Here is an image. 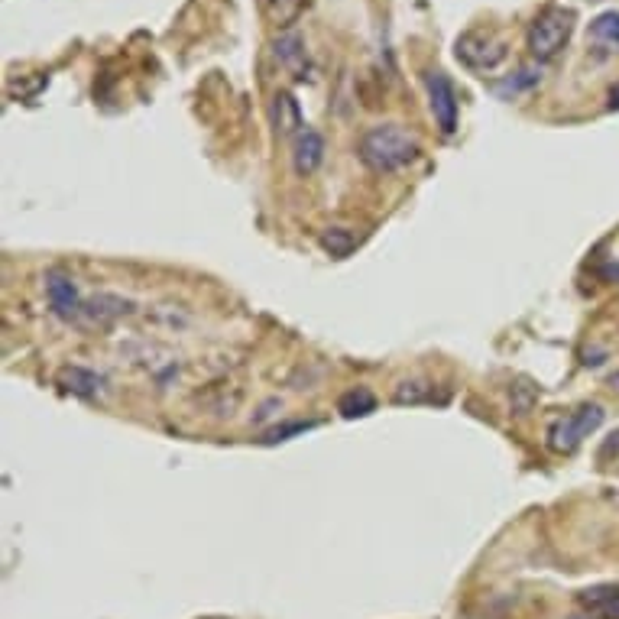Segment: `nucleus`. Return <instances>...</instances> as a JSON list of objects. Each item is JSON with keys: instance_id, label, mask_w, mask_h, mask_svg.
<instances>
[{"instance_id": "1", "label": "nucleus", "mask_w": 619, "mask_h": 619, "mask_svg": "<svg viewBox=\"0 0 619 619\" xmlns=\"http://www.w3.org/2000/svg\"><path fill=\"white\" fill-rule=\"evenodd\" d=\"M357 156L376 176H393V172L409 169L422 156V143L415 133L399 124H376L360 137Z\"/></svg>"}, {"instance_id": "2", "label": "nucleus", "mask_w": 619, "mask_h": 619, "mask_svg": "<svg viewBox=\"0 0 619 619\" xmlns=\"http://www.w3.org/2000/svg\"><path fill=\"white\" fill-rule=\"evenodd\" d=\"M574 10L551 4L535 17V23L529 26V52L538 62H551L558 52L568 46V39L574 33Z\"/></svg>"}, {"instance_id": "3", "label": "nucleus", "mask_w": 619, "mask_h": 619, "mask_svg": "<svg viewBox=\"0 0 619 619\" xmlns=\"http://www.w3.org/2000/svg\"><path fill=\"white\" fill-rule=\"evenodd\" d=\"M603 419H607V412L597 402H587L571 415H561L548 425V448L555 454H574L584 444V438H590L603 425Z\"/></svg>"}, {"instance_id": "4", "label": "nucleus", "mask_w": 619, "mask_h": 619, "mask_svg": "<svg viewBox=\"0 0 619 619\" xmlns=\"http://www.w3.org/2000/svg\"><path fill=\"white\" fill-rule=\"evenodd\" d=\"M454 56L474 72H493L506 59V43L490 30H467L454 43Z\"/></svg>"}, {"instance_id": "5", "label": "nucleus", "mask_w": 619, "mask_h": 619, "mask_svg": "<svg viewBox=\"0 0 619 619\" xmlns=\"http://www.w3.org/2000/svg\"><path fill=\"white\" fill-rule=\"evenodd\" d=\"M46 286V299H49V312L56 315L65 325H78L85 312V299L78 295V286L72 276H65L62 269H49L43 276Z\"/></svg>"}, {"instance_id": "6", "label": "nucleus", "mask_w": 619, "mask_h": 619, "mask_svg": "<svg viewBox=\"0 0 619 619\" xmlns=\"http://www.w3.org/2000/svg\"><path fill=\"white\" fill-rule=\"evenodd\" d=\"M425 91H428V107H432V117L435 124L441 127L444 137H451L457 130V91L454 82L441 69H432L422 75Z\"/></svg>"}, {"instance_id": "7", "label": "nucleus", "mask_w": 619, "mask_h": 619, "mask_svg": "<svg viewBox=\"0 0 619 619\" xmlns=\"http://www.w3.org/2000/svg\"><path fill=\"white\" fill-rule=\"evenodd\" d=\"M325 137H321L318 130L312 127H302L299 133L292 137V169L295 176H315V172L321 169V163H325Z\"/></svg>"}, {"instance_id": "8", "label": "nucleus", "mask_w": 619, "mask_h": 619, "mask_svg": "<svg viewBox=\"0 0 619 619\" xmlns=\"http://www.w3.org/2000/svg\"><path fill=\"white\" fill-rule=\"evenodd\" d=\"M133 312V302L120 299V295H111V292H98L91 295V299H85V312H82V321L85 325H114L117 318H124Z\"/></svg>"}, {"instance_id": "9", "label": "nucleus", "mask_w": 619, "mask_h": 619, "mask_svg": "<svg viewBox=\"0 0 619 619\" xmlns=\"http://www.w3.org/2000/svg\"><path fill=\"white\" fill-rule=\"evenodd\" d=\"M59 386L65 393H72L78 399H98L104 380L94 370H85V367H62L59 370Z\"/></svg>"}, {"instance_id": "10", "label": "nucleus", "mask_w": 619, "mask_h": 619, "mask_svg": "<svg viewBox=\"0 0 619 619\" xmlns=\"http://www.w3.org/2000/svg\"><path fill=\"white\" fill-rule=\"evenodd\" d=\"M577 603L594 616V619H619V587H594V590H584Z\"/></svg>"}, {"instance_id": "11", "label": "nucleus", "mask_w": 619, "mask_h": 619, "mask_svg": "<svg viewBox=\"0 0 619 619\" xmlns=\"http://www.w3.org/2000/svg\"><path fill=\"white\" fill-rule=\"evenodd\" d=\"M276 59L286 65V69L295 75V78H308V56H305V43L295 33H286L276 39Z\"/></svg>"}, {"instance_id": "12", "label": "nucleus", "mask_w": 619, "mask_h": 619, "mask_svg": "<svg viewBox=\"0 0 619 619\" xmlns=\"http://www.w3.org/2000/svg\"><path fill=\"white\" fill-rule=\"evenodd\" d=\"M273 117H276V130L286 133V137H295L305 124H302V111L299 104H295V98L289 91H279L273 98Z\"/></svg>"}, {"instance_id": "13", "label": "nucleus", "mask_w": 619, "mask_h": 619, "mask_svg": "<svg viewBox=\"0 0 619 619\" xmlns=\"http://www.w3.org/2000/svg\"><path fill=\"white\" fill-rule=\"evenodd\" d=\"M257 4H260L263 17L282 30V26H292L295 20L302 17L305 7H308V0H257Z\"/></svg>"}, {"instance_id": "14", "label": "nucleus", "mask_w": 619, "mask_h": 619, "mask_svg": "<svg viewBox=\"0 0 619 619\" xmlns=\"http://www.w3.org/2000/svg\"><path fill=\"white\" fill-rule=\"evenodd\" d=\"M338 412L344 415V419H367L370 412H376V396L367 386L347 389V393L338 399Z\"/></svg>"}, {"instance_id": "15", "label": "nucleus", "mask_w": 619, "mask_h": 619, "mask_svg": "<svg viewBox=\"0 0 619 619\" xmlns=\"http://www.w3.org/2000/svg\"><path fill=\"white\" fill-rule=\"evenodd\" d=\"M318 244L325 253H331L334 260H344V257H351L354 253L357 237H354V231H347V227H328V231H321Z\"/></svg>"}, {"instance_id": "16", "label": "nucleus", "mask_w": 619, "mask_h": 619, "mask_svg": "<svg viewBox=\"0 0 619 619\" xmlns=\"http://www.w3.org/2000/svg\"><path fill=\"white\" fill-rule=\"evenodd\" d=\"M435 399V386L428 380H402L393 393L396 406H422V402Z\"/></svg>"}, {"instance_id": "17", "label": "nucleus", "mask_w": 619, "mask_h": 619, "mask_svg": "<svg viewBox=\"0 0 619 619\" xmlns=\"http://www.w3.org/2000/svg\"><path fill=\"white\" fill-rule=\"evenodd\" d=\"M590 39L603 49H619V13L607 10L590 23Z\"/></svg>"}, {"instance_id": "18", "label": "nucleus", "mask_w": 619, "mask_h": 619, "mask_svg": "<svg viewBox=\"0 0 619 619\" xmlns=\"http://www.w3.org/2000/svg\"><path fill=\"white\" fill-rule=\"evenodd\" d=\"M538 78H542V72H535V69H522L516 78H509L506 85H500V91H522V88H532V85H538Z\"/></svg>"}, {"instance_id": "19", "label": "nucleus", "mask_w": 619, "mask_h": 619, "mask_svg": "<svg viewBox=\"0 0 619 619\" xmlns=\"http://www.w3.org/2000/svg\"><path fill=\"white\" fill-rule=\"evenodd\" d=\"M308 428H315V422H292V425H282V428H273L263 444H273V441H286L289 435H299V432H308Z\"/></svg>"}, {"instance_id": "20", "label": "nucleus", "mask_w": 619, "mask_h": 619, "mask_svg": "<svg viewBox=\"0 0 619 619\" xmlns=\"http://www.w3.org/2000/svg\"><path fill=\"white\" fill-rule=\"evenodd\" d=\"M607 104H610V111H619V82L610 88V94H607Z\"/></svg>"}, {"instance_id": "21", "label": "nucleus", "mask_w": 619, "mask_h": 619, "mask_svg": "<svg viewBox=\"0 0 619 619\" xmlns=\"http://www.w3.org/2000/svg\"><path fill=\"white\" fill-rule=\"evenodd\" d=\"M613 380H616V383H619V370H616V376H613Z\"/></svg>"}]
</instances>
